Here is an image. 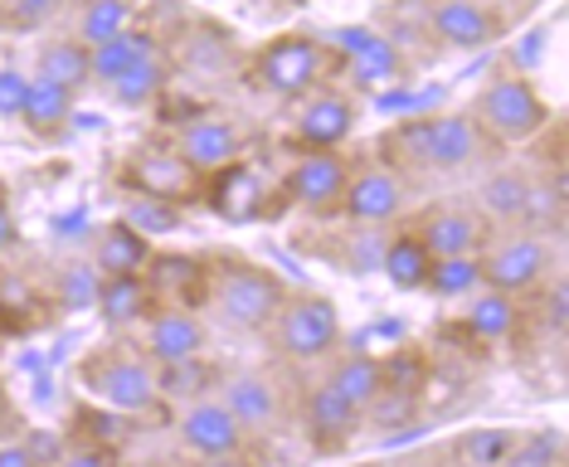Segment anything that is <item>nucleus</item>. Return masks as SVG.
Returning a JSON list of instances; mask_svg holds the SVG:
<instances>
[{"label": "nucleus", "instance_id": "1", "mask_svg": "<svg viewBox=\"0 0 569 467\" xmlns=\"http://www.w3.org/2000/svg\"><path fill=\"white\" fill-rule=\"evenodd\" d=\"M204 278H210L214 311L239 331H258L268 321H278L282 302H288V288L258 264H224L219 272H204Z\"/></svg>", "mask_w": 569, "mask_h": 467}, {"label": "nucleus", "instance_id": "2", "mask_svg": "<svg viewBox=\"0 0 569 467\" xmlns=\"http://www.w3.org/2000/svg\"><path fill=\"white\" fill-rule=\"evenodd\" d=\"M477 112L491 127V137H501V141H526L546 127V102H540V93L526 78H497V83H487Z\"/></svg>", "mask_w": 569, "mask_h": 467}, {"label": "nucleus", "instance_id": "3", "mask_svg": "<svg viewBox=\"0 0 569 467\" xmlns=\"http://www.w3.org/2000/svg\"><path fill=\"white\" fill-rule=\"evenodd\" d=\"M336 341V307L327 297H297L278 311V346L292 360H317Z\"/></svg>", "mask_w": 569, "mask_h": 467}, {"label": "nucleus", "instance_id": "4", "mask_svg": "<svg viewBox=\"0 0 569 467\" xmlns=\"http://www.w3.org/2000/svg\"><path fill=\"white\" fill-rule=\"evenodd\" d=\"M83 380L108 409L141 414V409L157 405V375L141 366V360H102L98 356L83 366Z\"/></svg>", "mask_w": 569, "mask_h": 467}, {"label": "nucleus", "instance_id": "5", "mask_svg": "<svg viewBox=\"0 0 569 467\" xmlns=\"http://www.w3.org/2000/svg\"><path fill=\"white\" fill-rule=\"evenodd\" d=\"M258 78H263L273 93L282 98H297L307 93V88L321 78V44L307 34H282L273 44L263 49V59H258Z\"/></svg>", "mask_w": 569, "mask_h": 467}, {"label": "nucleus", "instance_id": "6", "mask_svg": "<svg viewBox=\"0 0 569 467\" xmlns=\"http://www.w3.org/2000/svg\"><path fill=\"white\" fill-rule=\"evenodd\" d=\"M346 180H351V166H346V156L312 151V156H302V161L292 166L288 195H292L297 205H307V210H331V205H341Z\"/></svg>", "mask_w": 569, "mask_h": 467}, {"label": "nucleus", "instance_id": "7", "mask_svg": "<svg viewBox=\"0 0 569 467\" xmlns=\"http://www.w3.org/2000/svg\"><path fill=\"white\" fill-rule=\"evenodd\" d=\"M180 161L190 166V171H224V166L239 161V127L224 122V117H196V122H186V132H180Z\"/></svg>", "mask_w": 569, "mask_h": 467}, {"label": "nucleus", "instance_id": "8", "mask_svg": "<svg viewBox=\"0 0 569 467\" xmlns=\"http://www.w3.org/2000/svg\"><path fill=\"white\" fill-rule=\"evenodd\" d=\"M546 268H550V254H546V244L540 239H516L507 244V249H497L482 264V282L491 292H526V288H536L540 278H546Z\"/></svg>", "mask_w": 569, "mask_h": 467}, {"label": "nucleus", "instance_id": "9", "mask_svg": "<svg viewBox=\"0 0 569 467\" xmlns=\"http://www.w3.org/2000/svg\"><path fill=\"white\" fill-rule=\"evenodd\" d=\"M127 186H132L137 195H157V200H190V186H196V171H190L180 156L171 151H141L132 156V166H127Z\"/></svg>", "mask_w": 569, "mask_h": 467}, {"label": "nucleus", "instance_id": "10", "mask_svg": "<svg viewBox=\"0 0 569 467\" xmlns=\"http://www.w3.org/2000/svg\"><path fill=\"white\" fill-rule=\"evenodd\" d=\"M210 210L224 219V225H253V219L263 215V180H258L243 161L214 171V180H210Z\"/></svg>", "mask_w": 569, "mask_h": 467}, {"label": "nucleus", "instance_id": "11", "mask_svg": "<svg viewBox=\"0 0 569 467\" xmlns=\"http://www.w3.org/2000/svg\"><path fill=\"white\" fill-rule=\"evenodd\" d=\"M477 122L462 112H443V117H423V161L458 171L477 156Z\"/></svg>", "mask_w": 569, "mask_h": 467}, {"label": "nucleus", "instance_id": "12", "mask_svg": "<svg viewBox=\"0 0 569 467\" xmlns=\"http://www.w3.org/2000/svg\"><path fill=\"white\" fill-rule=\"evenodd\" d=\"M351 127H356L351 98L317 93L302 108V117H297V141H302V147H312V151H331V147H341V141L351 137Z\"/></svg>", "mask_w": 569, "mask_h": 467}, {"label": "nucleus", "instance_id": "13", "mask_svg": "<svg viewBox=\"0 0 569 467\" xmlns=\"http://www.w3.org/2000/svg\"><path fill=\"white\" fill-rule=\"evenodd\" d=\"M180 438L196 453H204V458H229V453H239V444H243V424L224 405L204 399V405H196L180 419Z\"/></svg>", "mask_w": 569, "mask_h": 467}, {"label": "nucleus", "instance_id": "14", "mask_svg": "<svg viewBox=\"0 0 569 467\" xmlns=\"http://www.w3.org/2000/svg\"><path fill=\"white\" fill-rule=\"evenodd\" d=\"M399 200H405V190H399V180L390 171H360L346 180V190H341V210L360 219V225H385V219H395Z\"/></svg>", "mask_w": 569, "mask_h": 467}, {"label": "nucleus", "instance_id": "15", "mask_svg": "<svg viewBox=\"0 0 569 467\" xmlns=\"http://www.w3.org/2000/svg\"><path fill=\"white\" fill-rule=\"evenodd\" d=\"M147 350H151V360H157V366L196 360L204 350V327L196 321V311H186V307L161 311V317L151 321V331H147Z\"/></svg>", "mask_w": 569, "mask_h": 467}, {"label": "nucleus", "instance_id": "16", "mask_svg": "<svg viewBox=\"0 0 569 467\" xmlns=\"http://www.w3.org/2000/svg\"><path fill=\"white\" fill-rule=\"evenodd\" d=\"M413 234H419V244L429 249V258H462V254H477V244H482L477 219L462 210H433Z\"/></svg>", "mask_w": 569, "mask_h": 467}, {"label": "nucleus", "instance_id": "17", "mask_svg": "<svg viewBox=\"0 0 569 467\" xmlns=\"http://www.w3.org/2000/svg\"><path fill=\"white\" fill-rule=\"evenodd\" d=\"M491 30L497 24H491V16L477 0H438L433 6V34L452 49H482Z\"/></svg>", "mask_w": 569, "mask_h": 467}, {"label": "nucleus", "instance_id": "18", "mask_svg": "<svg viewBox=\"0 0 569 467\" xmlns=\"http://www.w3.org/2000/svg\"><path fill=\"white\" fill-rule=\"evenodd\" d=\"M307 419H312L317 444L331 448V444H346V438H351V428L360 424V409L327 380V385L312 389V399H307Z\"/></svg>", "mask_w": 569, "mask_h": 467}, {"label": "nucleus", "instance_id": "19", "mask_svg": "<svg viewBox=\"0 0 569 467\" xmlns=\"http://www.w3.org/2000/svg\"><path fill=\"white\" fill-rule=\"evenodd\" d=\"M224 409L234 414L243 428H268L278 419V389L263 375H239L224 385Z\"/></svg>", "mask_w": 569, "mask_h": 467}, {"label": "nucleus", "instance_id": "20", "mask_svg": "<svg viewBox=\"0 0 569 467\" xmlns=\"http://www.w3.org/2000/svg\"><path fill=\"white\" fill-rule=\"evenodd\" d=\"M147 258H151V244L141 239V234L127 229L122 219L98 239V268H102V278H141Z\"/></svg>", "mask_w": 569, "mask_h": 467}, {"label": "nucleus", "instance_id": "21", "mask_svg": "<svg viewBox=\"0 0 569 467\" xmlns=\"http://www.w3.org/2000/svg\"><path fill=\"white\" fill-rule=\"evenodd\" d=\"M73 112V93L59 83H49V78H30V88H24V102H20V122L30 127V132H59L63 122H69Z\"/></svg>", "mask_w": 569, "mask_h": 467}, {"label": "nucleus", "instance_id": "22", "mask_svg": "<svg viewBox=\"0 0 569 467\" xmlns=\"http://www.w3.org/2000/svg\"><path fill=\"white\" fill-rule=\"evenodd\" d=\"M147 288H151V297H186V292H190V302H196L200 288H204L200 258H186V254H151V258H147Z\"/></svg>", "mask_w": 569, "mask_h": 467}, {"label": "nucleus", "instance_id": "23", "mask_svg": "<svg viewBox=\"0 0 569 467\" xmlns=\"http://www.w3.org/2000/svg\"><path fill=\"white\" fill-rule=\"evenodd\" d=\"M151 302H157V297H151L147 278H102L98 297H93V307L112 321V327H127V321L147 317Z\"/></svg>", "mask_w": 569, "mask_h": 467}, {"label": "nucleus", "instance_id": "24", "mask_svg": "<svg viewBox=\"0 0 569 467\" xmlns=\"http://www.w3.org/2000/svg\"><path fill=\"white\" fill-rule=\"evenodd\" d=\"M147 54H157L151 34L122 30L118 39H108V44H93V49H88V69H93L98 83H112V78L127 73V63H137V59H147Z\"/></svg>", "mask_w": 569, "mask_h": 467}, {"label": "nucleus", "instance_id": "25", "mask_svg": "<svg viewBox=\"0 0 569 467\" xmlns=\"http://www.w3.org/2000/svg\"><path fill=\"white\" fill-rule=\"evenodd\" d=\"M34 78H49V83L69 88L79 93L83 83H93V69H88V44L83 39H63V44H49L44 59H40V73Z\"/></svg>", "mask_w": 569, "mask_h": 467}, {"label": "nucleus", "instance_id": "26", "mask_svg": "<svg viewBox=\"0 0 569 467\" xmlns=\"http://www.w3.org/2000/svg\"><path fill=\"white\" fill-rule=\"evenodd\" d=\"M429 268H433V258L419 244V234H399L390 249H385V272H390V282H395V288H405V292L423 288Z\"/></svg>", "mask_w": 569, "mask_h": 467}, {"label": "nucleus", "instance_id": "27", "mask_svg": "<svg viewBox=\"0 0 569 467\" xmlns=\"http://www.w3.org/2000/svg\"><path fill=\"white\" fill-rule=\"evenodd\" d=\"M516 321H521V311H516V297L507 292H482L468 311V331L482 336V341H507Z\"/></svg>", "mask_w": 569, "mask_h": 467}, {"label": "nucleus", "instance_id": "28", "mask_svg": "<svg viewBox=\"0 0 569 467\" xmlns=\"http://www.w3.org/2000/svg\"><path fill=\"white\" fill-rule=\"evenodd\" d=\"M331 385L341 389L351 405L366 414L375 399H380V360H370V356H351V360H341L331 375Z\"/></svg>", "mask_w": 569, "mask_h": 467}, {"label": "nucleus", "instance_id": "29", "mask_svg": "<svg viewBox=\"0 0 569 467\" xmlns=\"http://www.w3.org/2000/svg\"><path fill=\"white\" fill-rule=\"evenodd\" d=\"M122 30H132V6L127 0H88L83 20H79V34L83 44H108V39H118Z\"/></svg>", "mask_w": 569, "mask_h": 467}, {"label": "nucleus", "instance_id": "30", "mask_svg": "<svg viewBox=\"0 0 569 467\" xmlns=\"http://www.w3.org/2000/svg\"><path fill=\"white\" fill-rule=\"evenodd\" d=\"M477 282H482V264H477L472 254H462V258H433L423 288L438 292V297H468Z\"/></svg>", "mask_w": 569, "mask_h": 467}, {"label": "nucleus", "instance_id": "31", "mask_svg": "<svg viewBox=\"0 0 569 467\" xmlns=\"http://www.w3.org/2000/svg\"><path fill=\"white\" fill-rule=\"evenodd\" d=\"M122 225L132 234H141V239H151V234H171V229H180V205L157 200V195H137V200H127Z\"/></svg>", "mask_w": 569, "mask_h": 467}, {"label": "nucleus", "instance_id": "32", "mask_svg": "<svg viewBox=\"0 0 569 467\" xmlns=\"http://www.w3.org/2000/svg\"><path fill=\"white\" fill-rule=\"evenodd\" d=\"M166 88V63L157 54H147V59H137V63H127V73L122 78H112V93H118L122 102H147V98H157Z\"/></svg>", "mask_w": 569, "mask_h": 467}, {"label": "nucleus", "instance_id": "33", "mask_svg": "<svg viewBox=\"0 0 569 467\" xmlns=\"http://www.w3.org/2000/svg\"><path fill=\"white\" fill-rule=\"evenodd\" d=\"M351 78H356L360 88L395 83V78H399V49H395V39H380V34H375V44L366 49V54L351 59Z\"/></svg>", "mask_w": 569, "mask_h": 467}, {"label": "nucleus", "instance_id": "34", "mask_svg": "<svg viewBox=\"0 0 569 467\" xmlns=\"http://www.w3.org/2000/svg\"><path fill=\"white\" fill-rule=\"evenodd\" d=\"M210 366L196 356V360H176V366H161L157 375V395H171V399H200L210 389Z\"/></svg>", "mask_w": 569, "mask_h": 467}, {"label": "nucleus", "instance_id": "35", "mask_svg": "<svg viewBox=\"0 0 569 467\" xmlns=\"http://www.w3.org/2000/svg\"><path fill=\"white\" fill-rule=\"evenodd\" d=\"M516 448V434L511 428H472L462 438V463L468 467H501V458Z\"/></svg>", "mask_w": 569, "mask_h": 467}, {"label": "nucleus", "instance_id": "36", "mask_svg": "<svg viewBox=\"0 0 569 467\" xmlns=\"http://www.w3.org/2000/svg\"><path fill=\"white\" fill-rule=\"evenodd\" d=\"M423 385V360L413 350H395L390 360H380V395H419Z\"/></svg>", "mask_w": 569, "mask_h": 467}, {"label": "nucleus", "instance_id": "37", "mask_svg": "<svg viewBox=\"0 0 569 467\" xmlns=\"http://www.w3.org/2000/svg\"><path fill=\"white\" fill-rule=\"evenodd\" d=\"M482 200H487V210L497 219H516V215H526L530 180H521V176H491L487 190H482Z\"/></svg>", "mask_w": 569, "mask_h": 467}, {"label": "nucleus", "instance_id": "38", "mask_svg": "<svg viewBox=\"0 0 569 467\" xmlns=\"http://www.w3.org/2000/svg\"><path fill=\"white\" fill-rule=\"evenodd\" d=\"M560 463V438L555 434H540L530 438V444H516L507 458H501V467H555Z\"/></svg>", "mask_w": 569, "mask_h": 467}, {"label": "nucleus", "instance_id": "39", "mask_svg": "<svg viewBox=\"0 0 569 467\" xmlns=\"http://www.w3.org/2000/svg\"><path fill=\"white\" fill-rule=\"evenodd\" d=\"M98 282H102V272L93 268H73L69 272V282H63V302L69 307H88L98 297Z\"/></svg>", "mask_w": 569, "mask_h": 467}, {"label": "nucleus", "instance_id": "40", "mask_svg": "<svg viewBox=\"0 0 569 467\" xmlns=\"http://www.w3.org/2000/svg\"><path fill=\"white\" fill-rule=\"evenodd\" d=\"M24 88H30V78L20 69H0V117H20Z\"/></svg>", "mask_w": 569, "mask_h": 467}, {"label": "nucleus", "instance_id": "41", "mask_svg": "<svg viewBox=\"0 0 569 467\" xmlns=\"http://www.w3.org/2000/svg\"><path fill=\"white\" fill-rule=\"evenodd\" d=\"M331 44H336V54L356 59V54H366V49L375 44V30H360V24H351V30H336Z\"/></svg>", "mask_w": 569, "mask_h": 467}, {"label": "nucleus", "instance_id": "42", "mask_svg": "<svg viewBox=\"0 0 569 467\" xmlns=\"http://www.w3.org/2000/svg\"><path fill=\"white\" fill-rule=\"evenodd\" d=\"M546 321L555 331H565V321H569V288H565V278H555L550 292H546Z\"/></svg>", "mask_w": 569, "mask_h": 467}, {"label": "nucleus", "instance_id": "43", "mask_svg": "<svg viewBox=\"0 0 569 467\" xmlns=\"http://www.w3.org/2000/svg\"><path fill=\"white\" fill-rule=\"evenodd\" d=\"M59 0H16L10 6V16H16V24H40L44 16H54Z\"/></svg>", "mask_w": 569, "mask_h": 467}, {"label": "nucleus", "instance_id": "44", "mask_svg": "<svg viewBox=\"0 0 569 467\" xmlns=\"http://www.w3.org/2000/svg\"><path fill=\"white\" fill-rule=\"evenodd\" d=\"M59 467H118V458H112L108 448H98V444H93V448H73Z\"/></svg>", "mask_w": 569, "mask_h": 467}, {"label": "nucleus", "instance_id": "45", "mask_svg": "<svg viewBox=\"0 0 569 467\" xmlns=\"http://www.w3.org/2000/svg\"><path fill=\"white\" fill-rule=\"evenodd\" d=\"M83 424H93V428H88V434L98 438V448H102V438H108V444H112V438L122 434V424L112 419V414H83Z\"/></svg>", "mask_w": 569, "mask_h": 467}, {"label": "nucleus", "instance_id": "46", "mask_svg": "<svg viewBox=\"0 0 569 467\" xmlns=\"http://www.w3.org/2000/svg\"><path fill=\"white\" fill-rule=\"evenodd\" d=\"M0 467H34L30 448H0Z\"/></svg>", "mask_w": 569, "mask_h": 467}, {"label": "nucleus", "instance_id": "47", "mask_svg": "<svg viewBox=\"0 0 569 467\" xmlns=\"http://www.w3.org/2000/svg\"><path fill=\"white\" fill-rule=\"evenodd\" d=\"M10 244H16V219H10V210L0 205V254H6Z\"/></svg>", "mask_w": 569, "mask_h": 467}, {"label": "nucleus", "instance_id": "48", "mask_svg": "<svg viewBox=\"0 0 569 467\" xmlns=\"http://www.w3.org/2000/svg\"><path fill=\"white\" fill-rule=\"evenodd\" d=\"M0 405H6V389H0Z\"/></svg>", "mask_w": 569, "mask_h": 467}]
</instances>
